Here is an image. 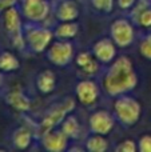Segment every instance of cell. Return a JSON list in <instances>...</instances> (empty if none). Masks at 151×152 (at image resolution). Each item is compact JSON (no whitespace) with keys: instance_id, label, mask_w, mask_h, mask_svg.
<instances>
[{"instance_id":"6da1fadb","label":"cell","mask_w":151,"mask_h":152,"mask_svg":"<svg viewBox=\"0 0 151 152\" xmlns=\"http://www.w3.org/2000/svg\"><path fill=\"white\" fill-rule=\"evenodd\" d=\"M138 84V76L134 69L133 60L127 56L115 58L103 76V86L107 95L117 97L133 91Z\"/></svg>"},{"instance_id":"7a4b0ae2","label":"cell","mask_w":151,"mask_h":152,"mask_svg":"<svg viewBox=\"0 0 151 152\" xmlns=\"http://www.w3.org/2000/svg\"><path fill=\"white\" fill-rule=\"evenodd\" d=\"M54 37V31L43 23L27 21L26 24H23L24 50H27L29 53L45 52L48 45L52 43Z\"/></svg>"},{"instance_id":"3957f363","label":"cell","mask_w":151,"mask_h":152,"mask_svg":"<svg viewBox=\"0 0 151 152\" xmlns=\"http://www.w3.org/2000/svg\"><path fill=\"white\" fill-rule=\"evenodd\" d=\"M114 116L122 126L133 127L139 121L142 115V105L135 97L127 94L119 95L114 100Z\"/></svg>"},{"instance_id":"277c9868","label":"cell","mask_w":151,"mask_h":152,"mask_svg":"<svg viewBox=\"0 0 151 152\" xmlns=\"http://www.w3.org/2000/svg\"><path fill=\"white\" fill-rule=\"evenodd\" d=\"M74 108H75V100L72 97H66V99H63V102L54 104L45 112V115L43 116L42 121H40L39 128H37L39 136H42L45 132L51 131L54 128H58L62 121L64 120V118L68 113H71Z\"/></svg>"},{"instance_id":"5b68a950","label":"cell","mask_w":151,"mask_h":152,"mask_svg":"<svg viewBox=\"0 0 151 152\" xmlns=\"http://www.w3.org/2000/svg\"><path fill=\"white\" fill-rule=\"evenodd\" d=\"M3 24H4V29L10 36L11 42L18 48L20 47V50H24L21 13L16 4L4 8V11H3Z\"/></svg>"},{"instance_id":"8992f818","label":"cell","mask_w":151,"mask_h":152,"mask_svg":"<svg viewBox=\"0 0 151 152\" xmlns=\"http://www.w3.org/2000/svg\"><path fill=\"white\" fill-rule=\"evenodd\" d=\"M18 8L27 21L44 23L51 13L50 0H19Z\"/></svg>"},{"instance_id":"52a82bcc","label":"cell","mask_w":151,"mask_h":152,"mask_svg":"<svg viewBox=\"0 0 151 152\" xmlns=\"http://www.w3.org/2000/svg\"><path fill=\"white\" fill-rule=\"evenodd\" d=\"M45 59L56 67H67L75 59V48L70 40L52 42L45 50Z\"/></svg>"},{"instance_id":"ba28073f","label":"cell","mask_w":151,"mask_h":152,"mask_svg":"<svg viewBox=\"0 0 151 152\" xmlns=\"http://www.w3.org/2000/svg\"><path fill=\"white\" fill-rule=\"evenodd\" d=\"M110 36L112 42L117 44V47H130L135 40V29H134L133 21L125 18L115 19L110 26Z\"/></svg>"},{"instance_id":"9c48e42d","label":"cell","mask_w":151,"mask_h":152,"mask_svg":"<svg viewBox=\"0 0 151 152\" xmlns=\"http://www.w3.org/2000/svg\"><path fill=\"white\" fill-rule=\"evenodd\" d=\"M115 116L110 113L106 110H98L92 112L88 118V128H90L91 134H98V135H106L111 134V131L115 127Z\"/></svg>"},{"instance_id":"30bf717a","label":"cell","mask_w":151,"mask_h":152,"mask_svg":"<svg viewBox=\"0 0 151 152\" xmlns=\"http://www.w3.org/2000/svg\"><path fill=\"white\" fill-rule=\"evenodd\" d=\"M75 95L79 103L83 105H92L96 103L100 95V89L99 86L91 79H83L75 87Z\"/></svg>"},{"instance_id":"8fae6325","label":"cell","mask_w":151,"mask_h":152,"mask_svg":"<svg viewBox=\"0 0 151 152\" xmlns=\"http://www.w3.org/2000/svg\"><path fill=\"white\" fill-rule=\"evenodd\" d=\"M68 137L60 128H54L40 136L42 147L50 152H62L68 147Z\"/></svg>"},{"instance_id":"7c38bea8","label":"cell","mask_w":151,"mask_h":152,"mask_svg":"<svg viewBox=\"0 0 151 152\" xmlns=\"http://www.w3.org/2000/svg\"><path fill=\"white\" fill-rule=\"evenodd\" d=\"M91 52L99 63L110 64L117 58V44L112 42L111 37H103L94 43Z\"/></svg>"},{"instance_id":"4fadbf2b","label":"cell","mask_w":151,"mask_h":152,"mask_svg":"<svg viewBox=\"0 0 151 152\" xmlns=\"http://www.w3.org/2000/svg\"><path fill=\"white\" fill-rule=\"evenodd\" d=\"M54 15L58 21H75L79 18V7L75 0H58L54 5Z\"/></svg>"},{"instance_id":"5bb4252c","label":"cell","mask_w":151,"mask_h":152,"mask_svg":"<svg viewBox=\"0 0 151 152\" xmlns=\"http://www.w3.org/2000/svg\"><path fill=\"white\" fill-rule=\"evenodd\" d=\"M131 21L138 24L141 28L151 29V7L146 0H143V1L141 0L138 4L133 7Z\"/></svg>"},{"instance_id":"9a60e30c","label":"cell","mask_w":151,"mask_h":152,"mask_svg":"<svg viewBox=\"0 0 151 152\" xmlns=\"http://www.w3.org/2000/svg\"><path fill=\"white\" fill-rule=\"evenodd\" d=\"M4 100L18 112H27L31 108V99L21 89H11L4 95Z\"/></svg>"},{"instance_id":"2e32d148","label":"cell","mask_w":151,"mask_h":152,"mask_svg":"<svg viewBox=\"0 0 151 152\" xmlns=\"http://www.w3.org/2000/svg\"><path fill=\"white\" fill-rule=\"evenodd\" d=\"M75 64L78 66V68L87 76L96 75L100 68L99 61L95 56L92 55V52H80L75 56L74 59Z\"/></svg>"},{"instance_id":"e0dca14e","label":"cell","mask_w":151,"mask_h":152,"mask_svg":"<svg viewBox=\"0 0 151 152\" xmlns=\"http://www.w3.org/2000/svg\"><path fill=\"white\" fill-rule=\"evenodd\" d=\"M11 140H12V144L15 148H18V150H27V148L31 147L32 142H34V131L29 127H26V126L18 127L12 132Z\"/></svg>"},{"instance_id":"ac0fdd59","label":"cell","mask_w":151,"mask_h":152,"mask_svg":"<svg viewBox=\"0 0 151 152\" xmlns=\"http://www.w3.org/2000/svg\"><path fill=\"white\" fill-rule=\"evenodd\" d=\"M35 84H36V88L40 94L48 95L56 87V76L51 69H44V71L37 74Z\"/></svg>"},{"instance_id":"d6986e66","label":"cell","mask_w":151,"mask_h":152,"mask_svg":"<svg viewBox=\"0 0 151 152\" xmlns=\"http://www.w3.org/2000/svg\"><path fill=\"white\" fill-rule=\"evenodd\" d=\"M54 36L59 40H71L79 34V24L76 21H59L54 27Z\"/></svg>"},{"instance_id":"ffe728a7","label":"cell","mask_w":151,"mask_h":152,"mask_svg":"<svg viewBox=\"0 0 151 152\" xmlns=\"http://www.w3.org/2000/svg\"><path fill=\"white\" fill-rule=\"evenodd\" d=\"M59 127L67 135L68 139H78L80 136V129H82L80 128V123L76 116L72 115V113H68Z\"/></svg>"},{"instance_id":"44dd1931","label":"cell","mask_w":151,"mask_h":152,"mask_svg":"<svg viewBox=\"0 0 151 152\" xmlns=\"http://www.w3.org/2000/svg\"><path fill=\"white\" fill-rule=\"evenodd\" d=\"M20 68V60L10 51H1L0 52V71L3 74L15 72Z\"/></svg>"},{"instance_id":"7402d4cb","label":"cell","mask_w":151,"mask_h":152,"mask_svg":"<svg viewBox=\"0 0 151 152\" xmlns=\"http://www.w3.org/2000/svg\"><path fill=\"white\" fill-rule=\"evenodd\" d=\"M108 147V142L103 135L91 134L84 142V148L90 152H106Z\"/></svg>"},{"instance_id":"603a6c76","label":"cell","mask_w":151,"mask_h":152,"mask_svg":"<svg viewBox=\"0 0 151 152\" xmlns=\"http://www.w3.org/2000/svg\"><path fill=\"white\" fill-rule=\"evenodd\" d=\"M115 0H91V5L94 10L102 13H110L114 10Z\"/></svg>"},{"instance_id":"cb8c5ba5","label":"cell","mask_w":151,"mask_h":152,"mask_svg":"<svg viewBox=\"0 0 151 152\" xmlns=\"http://www.w3.org/2000/svg\"><path fill=\"white\" fill-rule=\"evenodd\" d=\"M139 53L147 60H151V34H147L139 43Z\"/></svg>"},{"instance_id":"d4e9b609","label":"cell","mask_w":151,"mask_h":152,"mask_svg":"<svg viewBox=\"0 0 151 152\" xmlns=\"http://www.w3.org/2000/svg\"><path fill=\"white\" fill-rule=\"evenodd\" d=\"M117 152H136L138 151V144L133 139H125L115 147Z\"/></svg>"},{"instance_id":"484cf974","label":"cell","mask_w":151,"mask_h":152,"mask_svg":"<svg viewBox=\"0 0 151 152\" xmlns=\"http://www.w3.org/2000/svg\"><path fill=\"white\" fill-rule=\"evenodd\" d=\"M138 151L141 152H151V135H142L138 140Z\"/></svg>"},{"instance_id":"4316f807","label":"cell","mask_w":151,"mask_h":152,"mask_svg":"<svg viewBox=\"0 0 151 152\" xmlns=\"http://www.w3.org/2000/svg\"><path fill=\"white\" fill-rule=\"evenodd\" d=\"M117 4L120 10H131L136 4V0H117Z\"/></svg>"},{"instance_id":"83f0119b","label":"cell","mask_w":151,"mask_h":152,"mask_svg":"<svg viewBox=\"0 0 151 152\" xmlns=\"http://www.w3.org/2000/svg\"><path fill=\"white\" fill-rule=\"evenodd\" d=\"M3 83H4V74L0 71V87L3 86Z\"/></svg>"},{"instance_id":"f1b7e54d","label":"cell","mask_w":151,"mask_h":152,"mask_svg":"<svg viewBox=\"0 0 151 152\" xmlns=\"http://www.w3.org/2000/svg\"><path fill=\"white\" fill-rule=\"evenodd\" d=\"M50 1H51V0H50Z\"/></svg>"}]
</instances>
